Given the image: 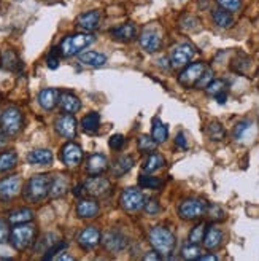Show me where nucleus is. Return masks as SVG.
<instances>
[{
	"mask_svg": "<svg viewBox=\"0 0 259 261\" xmlns=\"http://www.w3.org/2000/svg\"><path fill=\"white\" fill-rule=\"evenodd\" d=\"M205 224L204 223H199L197 226H194V228L191 230V232H189V242L191 244H199L204 240V236H205Z\"/></svg>",
	"mask_w": 259,
	"mask_h": 261,
	"instance_id": "a19ab883",
	"label": "nucleus"
},
{
	"mask_svg": "<svg viewBox=\"0 0 259 261\" xmlns=\"http://www.w3.org/2000/svg\"><path fill=\"white\" fill-rule=\"evenodd\" d=\"M2 66L6 68V70H11V72L21 70V60L18 56H16L13 50H6L2 54Z\"/></svg>",
	"mask_w": 259,
	"mask_h": 261,
	"instance_id": "7c9ffc66",
	"label": "nucleus"
},
{
	"mask_svg": "<svg viewBox=\"0 0 259 261\" xmlns=\"http://www.w3.org/2000/svg\"><path fill=\"white\" fill-rule=\"evenodd\" d=\"M59 106L65 113H76L81 108V100L76 98L73 92H68V91H62L59 92Z\"/></svg>",
	"mask_w": 259,
	"mask_h": 261,
	"instance_id": "6ab92c4d",
	"label": "nucleus"
},
{
	"mask_svg": "<svg viewBox=\"0 0 259 261\" xmlns=\"http://www.w3.org/2000/svg\"><path fill=\"white\" fill-rule=\"evenodd\" d=\"M207 214H209V216L213 222H220L224 218V210L217 204H212V206L207 207Z\"/></svg>",
	"mask_w": 259,
	"mask_h": 261,
	"instance_id": "c03bdc74",
	"label": "nucleus"
},
{
	"mask_svg": "<svg viewBox=\"0 0 259 261\" xmlns=\"http://www.w3.org/2000/svg\"><path fill=\"white\" fill-rule=\"evenodd\" d=\"M59 102V91L54 88H45L38 92V104L43 110H53Z\"/></svg>",
	"mask_w": 259,
	"mask_h": 261,
	"instance_id": "412c9836",
	"label": "nucleus"
},
{
	"mask_svg": "<svg viewBox=\"0 0 259 261\" xmlns=\"http://www.w3.org/2000/svg\"><path fill=\"white\" fill-rule=\"evenodd\" d=\"M67 248V244L65 242H57V244H54L53 247L51 248H48L46 252H45V255H43V260H53L59 252H62V250H65Z\"/></svg>",
	"mask_w": 259,
	"mask_h": 261,
	"instance_id": "a18cd8bd",
	"label": "nucleus"
},
{
	"mask_svg": "<svg viewBox=\"0 0 259 261\" xmlns=\"http://www.w3.org/2000/svg\"><path fill=\"white\" fill-rule=\"evenodd\" d=\"M27 161L30 164H35V166H48V164L53 162V153L46 148L32 150L27 154Z\"/></svg>",
	"mask_w": 259,
	"mask_h": 261,
	"instance_id": "393cba45",
	"label": "nucleus"
},
{
	"mask_svg": "<svg viewBox=\"0 0 259 261\" xmlns=\"http://www.w3.org/2000/svg\"><path fill=\"white\" fill-rule=\"evenodd\" d=\"M60 158H62V162L68 168H75L78 166L83 160V152L81 146L78 144L68 142L62 146V152H60Z\"/></svg>",
	"mask_w": 259,
	"mask_h": 261,
	"instance_id": "f8f14e48",
	"label": "nucleus"
},
{
	"mask_svg": "<svg viewBox=\"0 0 259 261\" xmlns=\"http://www.w3.org/2000/svg\"><path fill=\"white\" fill-rule=\"evenodd\" d=\"M107 169H108V161L100 153L91 154L88 158V162H86V170H88L89 176H100Z\"/></svg>",
	"mask_w": 259,
	"mask_h": 261,
	"instance_id": "a211bd4d",
	"label": "nucleus"
},
{
	"mask_svg": "<svg viewBox=\"0 0 259 261\" xmlns=\"http://www.w3.org/2000/svg\"><path fill=\"white\" fill-rule=\"evenodd\" d=\"M212 18H213V22L218 26L221 29H228L232 26L234 20H232V16L228 10H224V8H218V10H213L212 12Z\"/></svg>",
	"mask_w": 259,
	"mask_h": 261,
	"instance_id": "c756f323",
	"label": "nucleus"
},
{
	"mask_svg": "<svg viewBox=\"0 0 259 261\" xmlns=\"http://www.w3.org/2000/svg\"><path fill=\"white\" fill-rule=\"evenodd\" d=\"M181 258L185 260H199L201 258V248L197 247V244L189 242L188 246L181 248Z\"/></svg>",
	"mask_w": 259,
	"mask_h": 261,
	"instance_id": "58836bf2",
	"label": "nucleus"
},
{
	"mask_svg": "<svg viewBox=\"0 0 259 261\" xmlns=\"http://www.w3.org/2000/svg\"><path fill=\"white\" fill-rule=\"evenodd\" d=\"M199 28V21H197L194 16H183V20H181V29L185 30H196Z\"/></svg>",
	"mask_w": 259,
	"mask_h": 261,
	"instance_id": "de8ad7c7",
	"label": "nucleus"
},
{
	"mask_svg": "<svg viewBox=\"0 0 259 261\" xmlns=\"http://www.w3.org/2000/svg\"><path fill=\"white\" fill-rule=\"evenodd\" d=\"M143 210L148 215H158L161 212V206L156 199H148V201H145L143 204Z\"/></svg>",
	"mask_w": 259,
	"mask_h": 261,
	"instance_id": "49530a36",
	"label": "nucleus"
},
{
	"mask_svg": "<svg viewBox=\"0 0 259 261\" xmlns=\"http://www.w3.org/2000/svg\"><path fill=\"white\" fill-rule=\"evenodd\" d=\"M119 204H121V207H123L126 212L132 214V212H137V210H140V208H143L145 198H143L140 190L126 188L123 193H121Z\"/></svg>",
	"mask_w": 259,
	"mask_h": 261,
	"instance_id": "0eeeda50",
	"label": "nucleus"
},
{
	"mask_svg": "<svg viewBox=\"0 0 259 261\" xmlns=\"http://www.w3.org/2000/svg\"><path fill=\"white\" fill-rule=\"evenodd\" d=\"M139 185L142 188H148V190H158L161 188L162 182L158 177H151V176H140L139 178Z\"/></svg>",
	"mask_w": 259,
	"mask_h": 261,
	"instance_id": "ea45409f",
	"label": "nucleus"
},
{
	"mask_svg": "<svg viewBox=\"0 0 259 261\" xmlns=\"http://www.w3.org/2000/svg\"><path fill=\"white\" fill-rule=\"evenodd\" d=\"M57 236L56 234H46V236H43L41 240H38V244L35 246V250L38 252V254H41V252H46L48 248H51L54 246V244H57Z\"/></svg>",
	"mask_w": 259,
	"mask_h": 261,
	"instance_id": "4c0bfd02",
	"label": "nucleus"
},
{
	"mask_svg": "<svg viewBox=\"0 0 259 261\" xmlns=\"http://www.w3.org/2000/svg\"><path fill=\"white\" fill-rule=\"evenodd\" d=\"M99 124H100V115L97 112H91L81 120V128L86 132H96L99 129Z\"/></svg>",
	"mask_w": 259,
	"mask_h": 261,
	"instance_id": "473e14b6",
	"label": "nucleus"
},
{
	"mask_svg": "<svg viewBox=\"0 0 259 261\" xmlns=\"http://www.w3.org/2000/svg\"><path fill=\"white\" fill-rule=\"evenodd\" d=\"M68 185H70V180H68L67 176H64V174L54 176L53 182H51V191H49L51 198H62L68 191Z\"/></svg>",
	"mask_w": 259,
	"mask_h": 261,
	"instance_id": "5701e85b",
	"label": "nucleus"
},
{
	"mask_svg": "<svg viewBox=\"0 0 259 261\" xmlns=\"http://www.w3.org/2000/svg\"><path fill=\"white\" fill-rule=\"evenodd\" d=\"M164 162H166V160H164L162 154H158V153H151L148 158H146L142 164V169L143 172H154L158 170L164 166Z\"/></svg>",
	"mask_w": 259,
	"mask_h": 261,
	"instance_id": "2f4dec72",
	"label": "nucleus"
},
{
	"mask_svg": "<svg viewBox=\"0 0 259 261\" xmlns=\"http://www.w3.org/2000/svg\"><path fill=\"white\" fill-rule=\"evenodd\" d=\"M0 62H2V60H0Z\"/></svg>",
	"mask_w": 259,
	"mask_h": 261,
	"instance_id": "bf43d9fd",
	"label": "nucleus"
},
{
	"mask_svg": "<svg viewBox=\"0 0 259 261\" xmlns=\"http://www.w3.org/2000/svg\"><path fill=\"white\" fill-rule=\"evenodd\" d=\"M213 80V70L210 68H205V72L202 74V76L199 78V82H197L196 88H201V90H205L207 86L210 84V82Z\"/></svg>",
	"mask_w": 259,
	"mask_h": 261,
	"instance_id": "09e8293b",
	"label": "nucleus"
},
{
	"mask_svg": "<svg viewBox=\"0 0 259 261\" xmlns=\"http://www.w3.org/2000/svg\"><path fill=\"white\" fill-rule=\"evenodd\" d=\"M57 48H53L49 51V54L46 58V66L51 68V70H54V68L59 67V56H57Z\"/></svg>",
	"mask_w": 259,
	"mask_h": 261,
	"instance_id": "8fccbe9b",
	"label": "nucleus"
},
{
	"mask_svg": "<svg viewBox=\"0 0 259 261\" xmlns=\"http://www.w3.org/2000/svg\"><path fill=\"white\" fill-rule=\"evenodd\" d=\"M0 123H2V130L6 136H16L22 128L21 110L16 107L5 108L2 113V118H0Z\"/></svg>",
	"mask_w": 259,
	"mask_h": 261,
	"instance_id": "423d86ee",
	"label": "nucleus"
},
{
	"mask_svg": "<svg viewBox=\"0 0 259 261\" xmlns=\"http://www.w3.org/2000/svg\"><path fill=\"white\" fill-rule=\"evenodd\" d=\"M175 145L181 150H186L188 148V140H186V136L183 132H178L175 137Z\"/></svg>",
	"mask_w": 259,
	"mask_h": 261,
	"instance_id": "864d4df0",
	"label": "nucleus"
},
{
	"mask_svg": "<svg viewBox=\"0 0 259 261\" xmlns=\"http://www.w3.org/2000/svg\"><path fill=\"white\" fill-rule=\"evenodd\" d=\"M18 164V154L14 152H5L0 154V172L11 170Z\"/></svg>",
	"mask_w": 259,
	"mask_h": 261,
	"instance_id": "72a5a7b5",
	"label": "nucleus"
},
{
	"mask_svg": "<svg viewBox=\"0 0 259 261\" xmlns=\"http://www.w3.org/2000/svg\"><path fill=\"white\" fill-rule=\"evenodd\" d=\"M205 64L204 62H194L186 66V68L181 70V74L178 75V83L185 88H193V86L197 84L199 78L202 76V74L205 72Z\"/></svg>",
	"mask_w": 259,
	"mask_h": 261,
	"instance_id": "6e6552de",
	"label": "nucleus"
},
{
	"mask_svg": "<svg viewBox=\"0 0 259 261\" xmlns=\"http://www.w3.org/2000/svg\"><path fill=\"white\" fill-rule=\"evenodd\" d=\"M5 144H6V134L0 129V148H3Z\"/></svg>",
	"mask_w": 259,
	"mask_h": 261,
	"instance_id": "4d7b16f0",
	"label": "nucleus"
},
{
	"mask_svg": "<svg viewBox=\"0 0 259 261\" xmlns=\"http://www.w3.org/2000/svg\"><path fill=\"white\" fill-rule=\"evenodd\" d=\"M196 54V50L189 43H180L175 45L170 51V66L172 67H183L191 60Z\"/></svg>",
	"mask_w": 259,
	"mask_h": 261,
	"instance_id": "1a4fd4ad",
	"label": "nucleus"
},
{
	"mask_svg": "<svg viewBox=\"0 0 259 261\" xmlns=\"http://www.w3.org/2000/svg\"><path fill=\"white\" fill-rule=\"evenodd\" d=\"M253 129H255V126H253L252 121H250V120H244V121H239V123L236 124L234 132H232V134H234L236 140L242 142V140H247L248 137H252Z\"/></svg>",
	"mask_w": 259,
	"mask_h": 261,
	"instance_id": "cd10ccee",
	"label": "nucleus"
},
{
	"mask_svg": "<svg viewBox=\"0 0 259 261\" xmlns=\"http://www.w3.org/2000/svg\"><path fill=\"white\" fill-rule=\"evenodd\" d=\"M207 207L209 206H207L204 199H199V198L185 199V201L178 206V215L183 220H197L207 214Z\"/></svg>",
	"mask_w": 259,
	"mask_h": 261,
	"instance_id": "39448f33",
	"label": "nucleus"
},
{
	"mask_svg": "<svg viewBox=\"0 0 259 261\" xmlns=\"http://www.w3.org/2000/svg\"><path fill=\"white\" fill-rule=\"evenodd\" d=\"M33 218V212L30 208H16V210H11L8 214V222L13 223V224H21V223H27Z\"/></svg>",
	"mask_w": 259,
	"mask_h": 261,
	"instance_id": "c85d7f7f",
	"label": "nucleus"
},
{
	"mask_svg": "<svg viewBox=\"0 0 259 261\" xmlns=\"http://www.w3.org/2000/svg\"><path fill=\"white\" fill-rule=\"evenodd\" d=\"M161 258H162V255H159L156 250H154V252H148V254L143 256L145 261H148V260H161Z\"/></svg>",
	"mask_w": 259,
	"mask_h": 261,
	"instance_id": "5fc2aeb1",
	"label": "nucleus"
},
{
	"mask_svg": "<svg viewBox=\"0 0 259 261\" xmlns=\"http://www.w3.org/2000/svg\"><path fill=\"white\" fill-rule=\"evenodd\" d=\"M108 145H110V148H113V150L123 148V145H124V137L121 136V134H115L113 137H110Z\"/></svg>",
	"mask_w": 259,
	"mask_h": 261,
	"instance_id": "3c124183",
	"label": "nucleus"
},
{
	"mask_svg": "<svg viewBox=\"0 0 259 261\" xmlns=\"http://www.w3.org/2000/svg\"><path fill=\"white\" fill-rule=\"evenodd\" d=\"M96 42V37L89 32H81V34H73V36H67L62 43H60L59 51L60 54L65 58H72L80 54L84 48H88L89 45Z\"/></svg>",
	"mask_w": 259,
	"mask_h": 261,
	"instance_id": "f03ea898",
	"label": "nucleus"
},
{
	"mask_svg": "<svg viewBox=\"0 0 259 261\" xmlns=\"http://www.w3.org/2000/svg\"><path fill=\"white\" fill-rule=\"evenodd\" d=\"M80 62L89 67H102L107 64V56L97 53V51H86L80 54Z\"/></svg>",
	"mask_w": 259,
	"mask_h": 261,
	"instance_id": "bb28decb",
	"label": "nucleus"
},
{
	"mask_svg": "<svg viewBox=\"0 0 259 261\" xmlns=\"http://www.w3.org/2000/svg\"><path fill=\"white\" fill-rule=\"evenodd\" d=\"M167 137H169V129L167 126L162 123L161 120H154L153 121V138L156 140L158 144H162V142H166L167 140Z\"/></svg>",
	"mask_w": 259,
	"mask_h": 261,
	"instance_id": "f704fd0d",
	"label": "nucleus"
},
{
	"mask_svg": "<svg viewBox=\"0 0 259 261\" xmlns=\"http://www.w3.org/2000/svg\"><path fill=\"white\" fill-rule=\"evenodd\" d=\"M37 230L32 223H21L16 224L11 230L10 234V242L16 250H25L35 239Z\"/></svg>",
	"mask_w": 259,
	"mask_h": 261,
	"instance_id": "20e7f679",
	"label": "nucleus"
},
{
	"mask_svg": "<svg viewBox=\"0 0 259 261\" xmlns=\"http://www.w3.org/2000/svg\"><path fill=\"white\" fill-rule=\"evenodd\" d=\"M217 4L228 12H239L242 6V0H217Z\"/></svg>",
	"mask_w": 259,
	"mask_h": 261,
	"instance_id": "37998d69",
	"label": "nucleus"
},
{
	"mask_svg": "<svg viewBox=\"0 0 259 261\" xmlns=\"http://www.w3.org/2000/svg\"><path fill=\"white\" fill-rule=\"evenodd\" d=\"M215 99L218 100V104H224V102H226V99H228V94H226V91H223V92L217 94V96H215Z\"/></svg>",
	"mask_w": 259,
	"mask_h": 261,
	"instance_id": "6e6d98bb",
	"label": "nucleus"
},
{
	"mask_svg": "<svg viewBox=\"0 0 259 261\" xmlns=\"http://www.w3.org/2000/svg\"><path fill=\"white\" fill-rule=\"evenodd\" d=\"M10 228H8V223L5 220H0V244L6 242L8 239H10Z\"/></svg>",
	"mask_w": 259,
	"mask_h": 261,
	"instance_id": "603ef678",
	"label": "nucleus"
},
{
	"mask_svg": "<svg viewBox=\"0 0 259 261\" xmlns=\"http://www.w3.org/2000/svg\"><path fill=\"white\" fill-rule=\"evenodd\" d=\"M207 134H209L212 140H223L224 136H226V130H224V128L218 121H212V123L207 126Z\"/></svg>",
	"mask_w": 259,
	"mask_h": 261,
	"instance_id": "c9c22d12",
	"label": "nucleus"
},
{
	"mask_svg": "<svg viewBox=\"0 0 259 261\" xmlns=\"http://www.w3.org/2000/svg\"><path fill=\"white\" fill-rule=\"evenodd\" d=\"M56 130L59 136H62L65 138H73L76 136V120L72 113L60 115L56 120Z\"/></svg>",
	"mask_w": 259,
	"mask_h": 261,
	"instance_id": "ddd939ff",
	"label": "nucleus"
},
{
	"mask_svg": "<svg viewBox=\"0 0 259 261\" xmlns=\"http://www.w3.org/2000/svg\"><path fill=\"white\" fill-rule=\"evenodd\" d=\"M135 26L132 22H126V24H121L118 28H115L111 30V36H113L115 40H119V42H129L135 37Z\"/></svg>",
	"mask_w": 259,
	"mask_h": 261,
	"instance_id": "a878e982",
	"label": "nucleus"
},
{
	"mask_svg": "<svg viewBox=\"0 0 259 261\" xmlns=\"http://www.w3.org/2000/svg\"><path fill=\"white\" fill-rule=\"evenodd\" d=\"M51 182H53V178H51L49 176H35L32 177L27 185H25L24 188V199L29 202H41L43 199H45L49 191H51Z\"/></svg>",
	"mask_w": 259,
	"mask_h": 261,
	"instance_id": "7ed1b4c3",
	"label": "nucleus"
},
{
	"mask_svg": "<svg viewBox=\"0 0 259 261\" xmlns=\"http://www.w3.org/2000/svg\"><path fill=\"white\" fill-rule=\"evenodd\" d=\"M99 214V204L94 199H81L76 204V215L80 218H94Z\"/></svg>",
	"mask_w": 259,
	"mask_h": 261,
	"instance_id": "4be33fe9",
	"label": "nucleus"
},
{
	"mask_svg": "<svg viewBox=\"0 0 259 261\" xmlns=\"http://www.w3.org/2000/svg\"><path fill=\"white\" fill-rule=\"evenodd\" d=\"M132 168H134V158L132 156L123 154V156H119V158H116L113 162H111L110 172L113 174L115 177H121V176H124V174H127Z\"/></svg>",
	"mask_w": 259,
	"mask_h": 261,
	"instance_id": "aec40b11",
	"label": "nucleus"
},
{
	"mask_svg": "<svg viewBox=\"0 0 259 261\" xmlns=\"http://www.w3.org/2000/svg\"><path fill=\"white\" fill-rule=\"evenodd\" d=\"M150 244L153 248L162 256H170L172 252L175 248V236L170 230L164 228V226H154L151 228L150 234Z\"/></svg>",
	"mask_w": 259,
	"mask_h": 261,
	"instance_id": "f257e3e1",
	"label": "nucleus"
},
{
	"mask_svg": "<svg viewBox=\"0 0 259 261\" xmlns=\"http://www.w3.org/2000/svg\"><path fill=\"white\" fill-rule=\"evenodd\" d=\"M199 260H202V261H217L218 260V256L217 255H201V258Z\"/></svg>",
	"mask_w": 259,
	"mask_h": 261,
	"instance_id": "13d9d810",
	"label": "nucleus"
},
{
	"mask_svg": "<svg viewBox=\"0 0 259 261\" xmlns=\"http://www.w3.org/2000/svg\"><path fill=\"white\" fill-rule=\"evenodd\" d=\"M140 46L146 53H154L161 46V36L156 29H145L140 36Z\"/></svg>",
	"mask_w": 259,
	"mask_h": 261,
	"instance_id": "2eb2a0df",
	"label": "nucleus"
},
{
	"mask_svg": "<svg viewBox=\"0 0 259 261\" xmlns=\"http://www.w3.org/2000/svg\"><path fill=\"white\" fill-rule=\"evenodd\" d=\"M99 21H100V13L96 10H91V12H86L78 16V20H76V28L83 32L91 34L94 29H97Z\"/></svg>",
	"mask_w": 259,
	"mask_h": 261,
	"instance_id": "dca6fc26",
	"label": "nucleus"
},
{
	"mask_svg": "<svg viewBox=\"0 0 259 261\" xmlns=\"http://www.w3.org/2000/svg\"><path fill=\"white\" fill-rule=\"evenodd\" d=\"M100 240V231L96 226H88L78 234V244L83 248H94Z\"/></svg>",
	"mask_w": 259,
	"mask_h": 261,
	"instance_id": "f3484780",
	"label": "nucleus"
},
{
	"mask_svg": "<svg viewBox=\"0 0 259 261\" xmlns=\"http://www.w3.org/2000/svg\"><path fill=\"white\" fill-rule=\"evenodd\" d=\"M221 240H223V232L220 228H217V226H210V228H207L204 240H202L205 248H209V250L218 248L221 246Z\"/></svg>",
	"mask_w": 259,
	"mask_h": 261,
	"instance_id": "b1692460",
	"label": "nucleus"
},
{
	"mask_svg": "<svg viewBox=\"0 0 259 261\" xmlns=\"http://www.w3.org/2000/svg\"><path fill=\"white\" fill-rule=\"evenodd\" d=\"M102 244L108 252L118 254V252H121L127 246V240H126V236L123 232H119L116 230H110V231H105V234H103Z\"/></svg>",
	"mask_w": 259,
	"mask_h": 261,
	"instance_id": "9b49d317",
	"label": "nucleus"
},
{
	"mask_svg": "<svg viewBox=\"0 0 259 261\" xmlns=\"http://www.w3.org/2000/svg\"><path fill=\"white\" fill-rule=\"evenodd\" d=\"M84 191L92 198H102V196H107L110 193V182L105 177H100V176H92L89 178L84 180Z\"/></svg>",
	"mask_w": 259,
	"mask_h": 261,
	"instance_id": "9d476101",
	"label": "nucleus"
},
{
	"mask_svg": "<svg viewBox=\"0 0 259 261\" xmlns=\"http://www.w3.org/2000/svg\"><path fill=\"white\" fill-rule=\"evenodd\" d=\"M21 190V178L18 176L6 177L0 180V199L2 201H10Z\"/></svg>",
	"mask_w": 259,
	"mask_h": 261,
	"instance_id": "4468645a",
	"label": "nucleus"
},
{
	"mask_svg": "<svg viewBox=\"0 0 259 261\" xmlns=\"http://www.w3.org/2000/svg\"><path fill=\"white\" fill-rule=\"evenodd\" d=\"M223 91H226V82L224 80H212L210 84L205 88V92L209 96H213V98Z\"/></svg>",
	"mask_w": 259,
	"mask_h": 261,
	"instance_id": "79ce46f5",
	"label": "nucleus"
},
{
	"mask_svg": "<svg viewBox=\"0 0 259 261\" xmlns=\"http://www.w3.org/2000/svg\"><path fill=\"white\" fill-rule=\"evenodd\" d=\"M156 146H158V142L154 140L153 137H148V136L139 137V150L142 153H153L156 150Z\"/></svg>",
	"mask_w": 259,
	"mask_h": 261,
	"instance_id": "e433bc0d",
	"label": "nucleus"
}]
</instances>
